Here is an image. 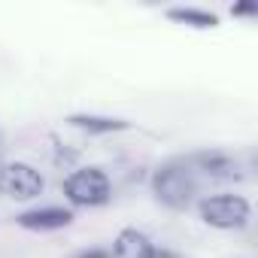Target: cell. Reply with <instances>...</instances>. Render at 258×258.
<instances>
[{"mask_svg": "<svg viewBox=\"0 0 258 258\" xmlns=\"http://www.w3.org/2000/svg\"><path fill=\"white\" fill-rule=\"evenodd\" d=\"M0 191L16 198V201H28V198H37L43 191V176L40 170H34L31 164H7L0 170Z\"/></svg>", "mask_w": 258, "mask_h": 258, "instance_id": "4", "label": "cell"}, {"mask_svg": "<svg viewBox=\"0 0 258 258\" xmlns=\"http://www.w3.org/2000/svg\"><path fill=\"white\" fill-rule=\"evenodd\" d=\"M79 258H109L103 249H91V252H85V255H79Z\"/></svg>", "mask_w": 258, "mask_h": 258, "instance_id": "10", "label": "cell"}, {"mask_svg": "<svg viewBox=\"0 0 258 258\" xmlns=\"http://www.w3.org/2000/svg\"><path fill=\"white\" fill-rule=\"evenodd\" d=\"M149 255H152V243H149L146 234H140L134 228H124L115 237L112 258H149Z\"/></svg>", "mask_w": 258, "mask_h": 258, "instance_id": "6", "label": "cell"}, {"mask_svg": "<svg viewBox=\"0 0 258 258\" xmlns=\"http://www.w3.org/2000/svg\"><path fill=\"white\" fill-rule=\"evenodd\" d=\"M152 188H155V195L164 207L185 210L191 204V198L198 195V176H195L188 161H170L155 173Z\"/></svg>", "mask_w": 258, "mask_h": 258, "instance_id": "1", "label": "cell"}, {"mask_svg": "<svg viewBox=\"0 0 258 258\" xmlns=\"http://www.w3.org/2000/svg\"><path fill=\"white\" fill-rule=\"evenodd\" d=\"M170 19L173 22H185L191 28H216L219 19L213 13H201V10H170Z\"/></svg>", "mask_w": 258, "mask_h": 258, "instance_id": "8", "label": "cell"}, {"mask_svg": "<svg viewBox=\"0 0 258 258\" xmlns=\"http://www.w3.org/2000/svg\"><path fill=\"white\" fill-rule=\"evenodd\" d=\"M149 258H176V255H173V252H164V249H161V252H155V249H152V255H149Z\"/></svg>", "mask_w": 258, "mask_h": 258, "instance_id": "11", "label": "cell"}, {"mask_svg": "<svg viewBox=\"0 0 258 258\" xmlns=\"http://www.w3.org/2000/svg\"><path fill=\"white\" fill-rule=\"evenodd\" d=\"M70 124L82 127L88 134H112V131H124L127 121L121 118H103V115H70Z\"/></svg>", "mask_w": 258, "mask_h": 258, "instance_id": "7", "label": "cell"}, {"mask_svg": "<svg viewBox=\"0 0 258 258\" xmlns=\"http://www.w3.org/2000/svg\"><path fill=\"white\" fill-rule=\"evenodd\" d=\"M73 222V213L64 207H43V210H28L19 216V225L28 231H58Z\"/></svg>", "mask_w": 258, "mask_h": 258, "instance_id": "5", "label": "cell"}, {"mask_svg": "<svg viewBox=\"0 0 258 258\" xmlns=\"http://www.w3.org/2000/svg\"><path fill=\"white\" fill-rule=\"evenodd\" d=\"M64 195L76 207H100L109 201V179L103 170L85 167V170H76L64 179Z\"/></svg>", "mask_w": 258, "mask_h": 258, "instance_id": "3", "label": "cell"}, {"mask_svg": "<svg viewBox=\"0 0 258 258\" xmlns=\"http://www.w3.org/2000/svg\"><path fill=\"white\" fill-rule=\"evenodd\" d=\"M201 219L213 228L234 231L249 222V204L240 195H213L201 201Z\"/></svg>", "mask_w": 258, "mask_h": 258, "instance_id": "2", "label": "cell"}, {"mask_svg": "<svg viewBox=\"0 0 258 258\" xmlns=\"http://www.w3.org/2000/svg\"><path fill=\"white\" fill-rule=\"evenodd\" d=\"M237 16H246V13H255V4H243V7H234Z\"/></svg>", "mask_w": 258, "mask_h": 258, "instance_id": "9", "label": "cell"}]
</instances>
